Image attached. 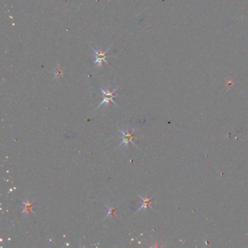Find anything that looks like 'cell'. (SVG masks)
<instances>
[{
    "label": "cell",
    "mask_w": 248,
    "mask_h": 248,
    "mask_svg": "<svg viewBox=\"0 0 248 248\" xmlns=\"http://www.w3.org/2000/svg\"><path fill=\"white\" fill-rule=\"evenodd\" d=\"M118 88H119V87H116V88L113 89L112 91L110 90L109 86H108L107 89H106V90H104V89H103L102 88H100V90L102 91L103 94H104V100H103L102 102H101L100 104L98 105V106L97 107V108H98L99 106H102L103 104H105L106 106H107V107H108V106H109V104H110L111 101L112 103H114V104L115 105H116V106H118V105L116 104V103L114 102V100H113V98H115L116 95H114V93H115V91L117 90ZM97 108H96V109H97Z\"/></svg>",
    "instance_id": "6da1fadb"
},
{
    "label": "cell",
    "mask_w": 248,
    "mask_h": 248,
    "mask_svg": "<svg viewBox=\"0 0 248 248\" xmlns=\"http://www.w3.org/2000/svg\"><path fill=\"white\" fill-rule=\"evenodd\" d=\"M111 46L108 47V48L106 49V50L105 51V52H103L101 48H100L99 50H96V49H95L94 48H93V47H92L90 46L91 49H92V50L95 53L94 55L95 57V60L94 62V64L96 65V66H97V68H99L101 67V66H102V62L103 61H104L107 65L108 64V63L106 60V58H107V57H109V56H108V55H106V53H107L108 51L111 49Z\"/></svg>",
    "instance_id": "7a4b0ae2"
},
{
    "label": "cell",
    "mask_w": 248,
    "mask_h": 248,
    "mask_svg": "<svg viewBox=\"0 0 248 248\" xmlns=\"http://www.w3.org/2000/svg\"><path fill=\"white\" fill-rule=\"evenodd\" d=\"M118 129L120 131L121 134L122 135V138H123L122 142L121 143V144L119 145V146H125L126 147H129V142H131L133 145L136 146L134 143V141L133 140V138H134V137H133V133H134V130H133V132L130 133H129L128 128H127V129H126V132L122 130V129H120L119 127H118Z\"/></svg>",
    "instance_id": "3957f363"
},
{
    "label": "cell",
    "mask_w": 248,
    "mask_h": 248,
    "mask_svg": "<svg viewBox=\"0 0 248 248\" xmlns=\"http://www.w3.org/2000/svg\"><path fill=\"white\" fill-rule=\"evenodd\" d=\"M23 205H24V207H23V211L22 213H26V215H28V213L30 212H31L33 214H35L33 210V205H34V202H29V200L27 199L26 202H23Z\"/></svg>",
    "instance_id": "277c9868"
},
{
    "label": "cell",
    "mask_w": 248,
    "mask_h": 248,
    "mask_svg": "<svg viewBox=\"0 0 248 248\" xmlns=\"http://www.w3.org/2000/svg\"><path fill=\"white\" fill-rule=\"evenodd\" d=\"M138 196L141 199H142L143 204H142V205H141V207L138 210V211H137V212H139V211L141 210H143V209H145L146 210H147L148 207H150L151 204V202H151V198H148L147 196H146V197H143V196H140V195H139Z\"/></svg>",
    "instance_id": "5b68a950"
},
{
    "label": "cell",
    "mask_w": 248,
    "mask_h": 248,
    "mask_svg": "<svg viewBox=\"0 0 248 248\" xmlns=\"http://www.w3.org/2000/svg\"><path fill=\"white\" fill-rule=\"evenodd\" d=\"M106 207H108V214L106 215V216L105 217V218H106V217H112V216H115L116 215V207H108L106 205ZM104 218V219H105Z\"/></svg>",
    "instance_id": "8992f818"
},
{
    "label": "cell",
    "mask_w": 248,
    "mask_h": 248,
    "mask_svg": "<svg viewBox=\"0 0 248 248\" xmlns=\"http://www.w3.org/2000/svg\"><path fill=\"white\" fill-rule=\"evenodd\" d=\"M62 74H63L62 70L60 69V66L58 65V69L55 71V78H59L60 77V75H61Z\"/></svg>",
    "instance_id": "52a82bcc"
}]
</instances>
